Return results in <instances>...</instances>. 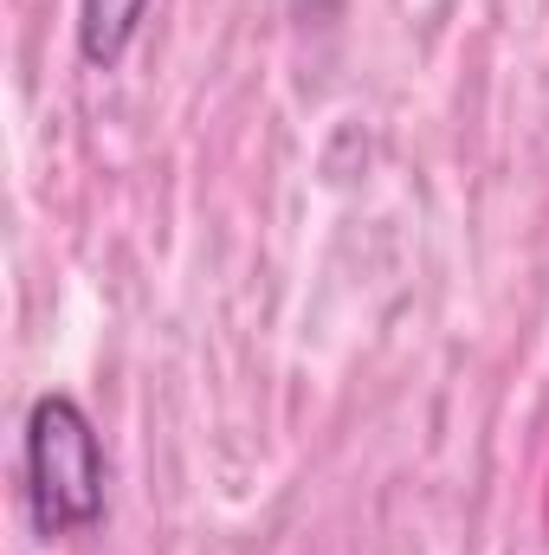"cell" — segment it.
Segmentation results:
<instances>
[{
	"instance_id": "6da1fadb",
	"label": "cell",
	"mask_w": 549,
	"mask_h": 555,
	"mask_svg": "<svg viewBox=\"0 0 549 555\" xmlns=\"http://www.w3.org/2000/svg\"><path fill=\"white\" fill-rule=\"evenodd\" d=\"M20 485H26V517L46 543L59 537H85L104 524L111 504V465H104V439L98 420L85 414L78 395L52 388L26 408L20 426Z\"/></svg>"
},
{
	"instance_id": "7a4b0ae2",
	"label": "cell",
	"mask_w": 549,
	"mask_h": 555,
	"mask_svg": "<svg viewBox=\"0 0 549 555\" xmlns=\"http://www.w3.org/2000/svg\"><path fill=\"white\" fill-rule=\"evenodd\" d=\"M149 7L155 0H78V59L91 72H117L124 52L137 46Z\"/></svg>"
}]
</instances>
